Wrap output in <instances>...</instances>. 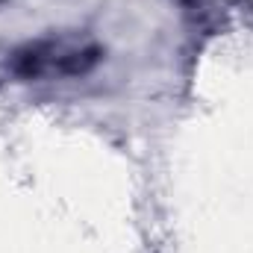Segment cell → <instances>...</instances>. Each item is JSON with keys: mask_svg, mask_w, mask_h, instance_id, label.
Masks as SVG:
<instances>
[{"mask_svg": "<svg viewBox=\"0 0 253 253\" xmlns=\"http://www.w3.org/2000/svg\"><path fill=\"white\" fill-rule=\"evenodd\" d=\"M103 62L100 42L85 30H62L30 39L9 53L12 77L24 83H56L88 77Z\"/></svg>", "mask_w": 253, "mask_h": 253, "instance_id": "obj_1", "label": "cell"}]
</instances>
